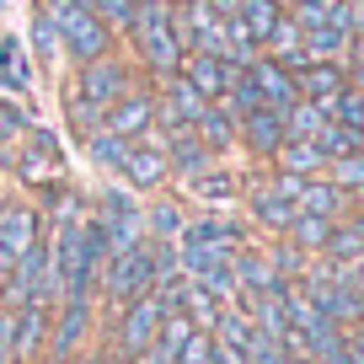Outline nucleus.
<instances>
[{"label": "nucleus", "mask_w": 364, "mask_h": 364, "mask_svg": "<svg viewBox=\"0 0 364 364\" xmlns=\"http://www.w3.org/2000/svg\"><path fill=\"white\" fill-rule=\"evenodd\" d=\"M102 129L107 134H124V139H145L150 129H156V86L134 80V86L102 113Z\"/></svg>", "instance_id": "obj_8"}, {"label": "nucleus", "mask_w": 364, "mask_h": 364, "mask_svg": "<svg viewBox=\"0 0 364 364\" xmlns=\"http://www.w3.org/2000/svg\"><path fill=\"white\" fill-rule=\"evenodd\" d=\"M11 177L27 182V188H48V182L65 177V145H59V134H48V129H27L22 145H16V161H11Z\"/></svg>", "instance_id": "obj_7"}, {"label": "nucleus", "mask_w": 364, "mask_h": 364, "mask_svg": "<svg viewBox=\"0 0 364 364\" xmlns=\"http://www.w3.org/2000/svg\"><path fill=\"white\" fill-rule=\"evenodd\" d=\"M102 338V306L97 295H70L54 306L48 316V348H43V364H70Z\"/></svg>", "instance_id": "obj_2"}, {"label": "nucleus", "mask_w": 364, "mask_h": 364, "mask_svg": "<svg viewBox=\"0 0 364 364\" xmlns=\"http://www.w3.org/2000/svg\"><path fill=\"white\" fill-rule=\"evenodd\" d=\"M321 124H327V113H321L316 102H306V97H300L295 107H284V134L289 139H316Z\"/></svg>", "instance_id": "obj_30"}, {"label": "nucleus", "mask_w": 364, "mask_h": 364, "mask_svg": "<svg viewBox=\"0 0 364 364\" xmlns=\"http://www.w3.org/2000/svg\"><path fill=\"white\" fill-rule=\"evenodd\" d=\"M209 6H215L220 16H236V6H241V0H209Z\"/></svg>", "instance_id": "obj_40"}, {"label": "nucleus", "mask_w": 364, "mask_h": 364, "mask_svg": "<svg viewBox=\"0 0 364 364\" xmlns=\"http://www.w3.org/2000/svg\"><path fill=\"white\" fill-rule=\"evenodd\" d=\"M343 65H348V70H353V65H364V33H353V38H348V54H343Z\"/></svg>", "instance_id": "obj_38"}, {"label": "nucleus", "mask_w": 364, "mask_h": 364, "mask_svg": "<svg viewBox=\"0 0 364 364\" xmlns=\"http://www.w3.org/2000/svg\"><path fill=\"white\" fill-rule=\"evenodd\" d=\"M209 364H247V359H241V353H225V348H215V359H209Z\"/></svg>", "instance_id": "obj_39"}, {"label": "nucleus", "mask_w": 364, "mask_h": 364, "mask_svg": "<svg viewBox=\"0 0 364 364\" xmlns=\"http://www.w3.org/2000/svg\"><path fill=\"white\" fill-rule=\"evenodd\" d=\"M359 252H364V225H359V220H348V225L338 220V225H332V236H327V252H321V257H327V262H353Z\"/></svg>", "instance_id": "obj_29"}, {"label": "nucleus", "mask_w": 364, "mask_h": 364, "mask_svg": "<svg viewBox=\"0 0 364 364\" xmlns=\"http://www.w3.org/2000/svg\"><path fill=\"white\" fill-rule=\"evenodd\" d=\"M48 316H54V306H38V300L16 311V327H11V359H16V364H43Z\"/></svg>", "instance_id": "obj_15"}, {"label": "nucleus", "mask_w": 364, "mask_h": 364, "mask_svg": "<svg viewBox=\"0 0 364 364\" xmlns=\"http://www.w3.org/2000/svg\"><path fill=\"white\" fill-rule=\"evenodd\" d=\"M204 97H198L193 86L182 75H166L156 80V129H193L198 118H204Z\"/></svg>", "instance_id": "obj_9"}, {"label": "nucleus", "mask_w": 364, "mask_h": 364, "mask_svg": "<svg viewBox=\"0 0 364 364\" xmlns=\"http://www.w3.org/2000/svg\"><path fill=\"white\" fill-rule=\"evenodd\" d=\"M161 145H166V161H171V182H193L198 171H209L215 166V150L198 139V129H161Z\"/></svg>", "instance_id": "obj_10"}, {"label": "nucleus", "mask_w": 364, "mask_h": 364, "mask_svg": "<svg viewBox=\"0 0 364 364\" xmlns=\"http://www.w3.org/2000/svg\"><path fill=\"white\" fill-rule=\"evenodd\" d=\"M38 6L54 16L59 48H65L70 65H91V59L113 54V38H118V33H113L97 11H91V6H65V0H38Z\"/></svg>", "instance_id": "obj_3"}, {"label": "nucleus", "mask_w": 364, "mask_h": 364, "mask_svg": "<svg viewBox=\"0 0 364 364\" xmlns=\"http://www.w3.org/2000/svg\"><path fill=\"white\" fill-rule=\"evenodd\" d=\"M284 364H321V359H284Z\"/></svg>", "instance_id": "obj_42"}, {"label": "nucleus", "mask_w": 364, "mask_h": 364, "mask_svg": "<svg viewBox=\"0 0 364 364\" xmlns=\"http://www.w3.org/2000/svg\"><path fill=\"white\" fill-rule=\"evenodd\" d=\"M134 80H139V70L129 65L124 54H102V59H91V65H75V86H70L65 97H75L91 113H107Z\"/></svg>", "instance_id": "obj_4"}, {"label": "nucleus", "mask_w": 364, "mask_h": 364, "mask_svg": "<svg viewBox=\"0 0 364 364\" xmlns=\"http://www.w3.org/2000/svg\"><path fill=\"white\" fill-rule=\"evenodd\" d=\"M295 86H300L306 102H316L321 113H327L343 91H348V65H343V59H311V65L295 70Z\"/></svg>", "instance_id": "obj_13"}, {"label": "nucleus", "mask_w": 364, "mask_h": 364, "mask_svg": "<svg viewBox=\"0 0 364 364\" xmlns=\"http://www.w3.org/2000/svg\"><path fill=\"white\" fill-rule=\"evenodd\" d=\"M182 193L198 198V204H209V209H225V204H236V198H241V182H236V171H225L215 161V166L198 171L193 182H182Z\"/></svg>", "instance_id": "obj_19"}, {"label": "nucleus", "mask_w": 364, "mask_h": 364, "mask_svg": "<svg viewBox=\"0 0 364 364\" xmlns=\"http://www.w3.org/2000/svg\"><path fill=\"white\" fill-rule=\"evenodd\" d=\"M188 230V204L171 193H150L145 198V236L150 241H182Z\"/></svg>", "instance_id": "obj_18"}, {"label": "nucleus", "mask_w": 364, "mask_h": 364, "mask_svg": "<svg viewBox=\"0 0 364 364\" xmlns=\"http://www.w3.org/2000/svg\"><path fill=\"white\" fill-rule=\"evenodd\" d=\"M284 113L279 107H257V113H247V118H236V145H247L252 156H262V161H273L279 156V145H284Z\"/></svg>", "instance_id": "obj_16"}, {"label": "nucleus", "mask_w": 364, "mask_h": 364, "mask_svg": "<svg viewBox=\"0 0 364 364\" xmlns=\"http://www.w3.org/2000/svg\"><path fill=\"white\" fill-rule=\"evenodd\" d=\"M43 236H48V220L33 198H0V273L16 268V257L27 247H38Z\"/></svg>", "instance_id": "obj_5"}, {"label": "nucleus", "mask_w": 364, "mask_h": 364, "mask_svg": "<svg viewBox=\"0 0 364 364\" xmlns=\"http://www.w3.org/2000/svg\"><path fill=\"white\" fill-rule=\"evenodd\" d=\"M118 182H124L129 193L150 198V193H166L171 182V161H166V145H161V129H150L145 139H134L124 156V166H118Z\"/></svg>", "instance_id": "obj_6"}, {"label": "nucleus", "mask_w": 364, "mask_h": 364, "mask_svg": "<svg viewBox=\"0 0 364 364\" xmlns=\"http://www.w3.org/2000/svg\"><path fill=\"white\" fill-rule=\"evenodd\" d=\"M0 80L11 91H33V59L22 54L16 38H0Z\"/></svg>", "instance_id": "obj_27"}, {"label": "nucleus", "mask_w": 364, "mask_h": 364, "mask_svg": "<svg viewBox=\"0 0 364 364\" xmlns=\"http://www.w3.org/2000/svg\"><path fill=\"white\" fill-rule=\"evenodd\" d=\"M289 6H306V11H327L332 0H289Z\"/></svg>", "instance_id": "obj_41"}, {"label": "nucleus", "mask_w": 364, "mask_h": 364, "mask_svg": "<svg viewBox=\"0 0 364 364\" xmlns=\"http://www.w3.org/2000/svg\"><path fill=\"white\" fill-rule=\"evenodd\" d=\"M273 171H289V177H321V171H327V156L316 150V139H284L279 156H273Z\"/></svg>", "instance_id": "obj_21"}, {"label": "nucleus", "mask_w": 364, "mask_h": 364, "mask_svg": "<svg viewBox=\"0 0 364 364\" xmlns=\"http://www.w3.org/2000/svg\"><path fill=\"white\" fill-rule=\"evenodd\" d=\"M343 204H348V193H343L332 177H306L300 193H295L300 215H321V220H343Z\"/></svg>", "instance_id": "obj_20"}, {"label": "nucleus", "mask_w": 364, "mask_h": 364, "mask_svg": "<svg viewBox=\"0 0 364 364\" xmlns=\"http://www.w3.org/2000/svg\"><path fill=\"white\" fill-rule=\"evenodd\" d=\"M70 364H75V359H70Z\"/></svg>", "instance_id": "obj_46"}, {"label": "nucleus", "mask_w": 364, "mask_h": 364, "mask_svg": "<svg viewBox=\"0 0 364 364\" xmlns=\"http://www.w3.org/2000/svg\"><path fill=\"white\" fill-rule=\"evenodd\" d=\"M236 22L247 27L252 43L262 48V43L273 38V27L284 22V0H241V6H236Z\"/></svg>", "instance_id": "obj_22"}, {"label": "nucleus", "mask_w": 364, "mask_h": 364, "mask_svg": "<svg viewBox=\"0 0 364 364\" xmlns=\"http://www.w3.org/2000/svg\"><path fill=\"white\" fill-rule=\"evenodd\" d=\"M332 225H338V220H321V215H295V225L284 230V241H289V247H300L306 257H321V252H327Z\"/></svg>", "instance_id": "obj_26"}, {"label": "nucleus", "mask_w": 364, "mask_h": 364, "mask_svg": "<svg viewBox=\"0 0 364 364\" xmlns=\"http://www.w3.org/2000/svg\"><path fill=\"white\" fill-rule=\"evenodd\" d=\"M247 215H252V225H262L268 236H284L300 209H295V198L279 193V182L268 177V182H252L247 188Z\"/></svg>", "instance_id": "obj_12"}, {"label": "nucleus", "mask_w": 364, "mask_h": 364, "mask_svg": "<svg viewBox=\"0 0 364 364\" xmlns=\"http://www.w3.org/2000/svg\"><path fill=\"white\" fill-rule=\"evenodd\" d=\"M316 150L327 156V166L343 161V156H364V129H348V124H338V118H327L321 134H316Z\"/></svg>", "instance_id": "obj_24"}, {"label": "nucleus", "mask_w": 364, "mask_h": 364, "mask_svg": "<svg viewBox=\"0 0 364 364\" xmlns=\"http://www.w3.org/2000/svg\"><path fill=\"white\" fill-rule=\"evenodd\" d=\"M80 145H86V156L97 161L102 171H118V166H124V156H129V145H134V139H124V134H107V129H97V134H86Z\"/></svg>", "instance_id": "obj_28"}, {"label": "nucleus", "mask_w": 364, "mask_h": 364, "mask_svg": "<svg viewBox=\"0 0 364 364\" xmlns=\"http://www.w3.org/2000/svg\"><path fill=\"white\" fill-rule=\"evenodd\" d=\"M65 6H91V0H65Z\"/></svg>", "instance_id": "obj_43"}, {"label": "nucleus", "mask_w": 364, "mask_h": 364, "mask_svg": "<svg viewBox=\"0 0 364 364\" xmlns=\"http://www.w3.org/2000/svg\"><path fill=\"white\" fill-rule=\"evenodd\" d=\"M247 364H284V348H279V338H268V332H257L247 348Z\"/></svg>", "instance_id": "obj_36"}, {"label": "nucleus", "mask_w": 364, "mask_h": 364, "mask_svg": "<svg viewBox=\"0 0 364 364\" xmlns=\"http://www.w3.org/2000/svg\"><path fill=\"white\" fill-rule=\"evenodd\" d=\"M124 38L134 43L139 70L150 80H166L182 70V38L171 27V0H134V16L124 22Z\"/></svg>", "instance_id": "obj_1"}, {"label": "nucleus", "mask_w": 364, "mask_h": 364, "mask_svg": "<svg viewBox=\"0 0 364 364\" xmlns=\"http://www.w3.org/2000/svg\"><path fill=\"white\" fill-rule=\"evenodd\" d=\"M247 75H252V86L262 91V102H268V107H279V113L300 102L295 70H289V65H279V59H273V54H257V59H252V65H247Z\"/></svg>", "instance_id": "obj_17"}, {"label": "nucleus", "mask_w": 364, "mask_h": 364, "mask_svg": "<svg viewBox=\"0 0 364 364\" xmlns=\"http://www.w3.org/2000/svg\"><path fill=\"white\" fill-rule=\"evenodd\" d=\"M33 54L43 59V65H59L65 59V48H59V27H54V16L38 6L33 11Z\"/></svg>", "instance_id": "obj_31"}, {"label": "nucleus", "mask_w": 364, "mask_h": 364, "mask_svg": "<svg viewBox=\"0 0 364 364\" xmlns=\"http://www.w3.org/2000/svg\"><path fill=\"white\" fill-rule=\"evenodd\" d=\"M327 171H332V182H338L348 198H359V193H364V156H343V161H332Z\"/></svg>", "instance_id": "obj_33"}, {"label": "nucleus", "mask_w": 364, "mask_h": 364, "mask_svg": "<svg viewBox=\"0 0 364 364\" xmlns=\"http://www.w3.org/2000/svg\"><path fill=\"white\" fill-rule=\"evenodd\" d=\"M198 139H204L215 156H225V150H236V113H230L225 102H209L204 107V118H198Z\"/></svg>", "instance_id": "obj_23"}, {"label": "nucleus", "mask_w": 364, "mask_h": 364, "mask_svg": "<svg viewBox=\"0 0 364 364\" xmlns=\"http://www.w3.org/2000/svg\"><path fill=\"white\" fill-rule=\"evenodd\" d=\"M230 268H236V300H257V295H279V289H284L273 257L262 247H252V241L230 257Z\"/></svg>", "instance_id": "obj_11"}, {"label": "nucleus", "mask_w": 364, "mask_h": 364, "mask_svg": "<svg viewBox=\"0 0 364 364\" xmlns=\"http://www.w3.org/2000/svg\"><path fill=\"white\" fill-rule=\"evenodd\" d=\"M6 364H16V359H6Z\"/></svg>", "instance_id": "obj_45"}, {"label": "nucleus", "mask_w": 364, "mask_h": 364, "mask_svg": "<svg viewBox=\"0 0 364 364\" xmlns=\"http://www.w3.org/2000/svg\"><path fill=\"white\" fill-rule=\"evenodd\" d=\"M0 198H6V182H0Z\"/></svg>", "instance_id": "obj_44"}, {"label": "nucleus", "mask_w": 364, "mask_h": 364, "mask_svg": "<svg viewBox=\"0 0 364 364\" xmlns=\"http://www.w3.org/2000/svg\"><path fill=\"white\" fill-rule=\"evenodd\" d=\"M188 338H193V321L182 316V311H166V316H161V327H156V348H166L171 364H177V348H182Z\"/></svg>", "instance_id": "obj_32"}, {"label": "nucleus", "mask_w": 364, "mask_h": 364, "mask_svg": "<svg viewBox=\"0 0 364 364\" xmlns=\"http://www.w3.org/2000/svg\"><path fill=\"white\" fill-rule=\"evenodd\" d=\"M11 327H16V311L0 306V364L11 359Z\"/></svg>", "instance_id": "obj_37"}, {"label": "nucleus", "mask_w": 364, "mask_h": 364, "mask_svg": "<svg viewBox=\"0 0 364 364\" xmlns=\"http://www.w3.org/2000/svg\"><path fill=\"white\" fill-rule=\"evenodd\" d=\"M236 70H241V65H230V59H220V54H182V70H177V75L188 80L204 102H220V97L230 91V80H236Z\"/></svg>", "instance_id": "obj_14"}, {"label": "nucleus", "mask_w": 364, "mask_h": 364, "mask_svg": "<svg viewBox=\"0 0 364 364\" xmlns=\"http://www.w3.org/2000/svg\"><path fill=\"white\" fill-rule=\"evenodd\" d=\"M209 359H215V332L193 327V338L177 348V364H209Z\"/></svg>", "instance_id": "obj_35"}, {"label": "nucleus", "mask_w": 364, "mask_h": 364, "mask_svg": "<svg viewBox=\"0 0 364 364\" xmlns=\"http://www.w3.org/2000/svg\"><path fill=\"white\" fill-rule=\"evenodd\" d=\"M177 311H182V316H188V321H193V327H204V332H209V327H215V316H220V311H225V306H220V300L209 295V289L198 284V279H182Z\"/></svg>", "instance_id": "obj_25"}, {"label": "nucleus", "mask_w": 364, "mask_h": 364, "mask_svg": "<svg viewBox=\"0 0 364 364\" xmlns=\"http://www.w3.org/2000/svg\"><path fill=\"white\" fill-rule=\"evenodd\" d=\"M27 129H33V107L11 102V97H0V134H11V139H22Z\"/></svg>", "instance_id": "obj_34"}]
</instances>
